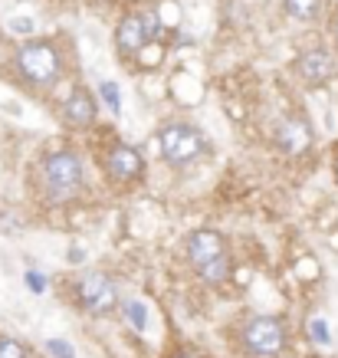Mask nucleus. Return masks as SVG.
Returning a JSON list of instances; mask_svg holds the SVG:
<instances>
[{"mask_svg":"<svg viewBox=\"0 0 338 358\" xmlns=\"http://www.w3.org/2000/svg\"><path fill=\"white\" fill-rule=\"evenodd\" d=\"M17 76L30 89H50L63 79V56L53 40H27L17 50Z\"/></svg>","mask_w":338,"mask_h":358,"instance_id":"1","label":"nucleus"},{"mask_svg":"<svg viewBox=\"0 0 338 358\" xmlns=\"http://www.w3.org/2000/svg\"><path fill=\"white\" fill-rule=\"evenodd\" d=\"M286 342H289V329H286L283 315H250L243 322L237 345L247 358H276L283 355Z\"/></svg>","mask_w":338,"mask_h":358,"instance_id":"2","label":"nucleus"},{"mask_svg":"<svg viewBox=\"0 0 338 358\" xmlns=\"http://www.w3.org/2000/svg\"><path fill=\"white\" fill-rule=\"evenodd\" d=\"M158 148L171 168H191L197 158L207 155V138L200 135V129L187 125V122H168L158 131Z\"/></svg>","mask_w":338,"mask_h":358,"instance_id":"3","label":"nucleus"},{"mask_svg":"<svg viewBox=\"0 0 338 358\" xmlns=\"http://www.w3.org/2000/svg\"><path fill=\"white\" fill-rule=\"evenodd\" d=\"M40 174H43V185L53 201H63V197H69L73 191H79V187H82V178H86L82 158H79L76 152H69V148H59V152L46 155L43 164H40Z\"/></svg>","mask_w":338,"mask_h":358,"instance_id":"4","label":"nucleus"},{"mask_svg":"<svg viewBox=\"0 0 338 358\" xmlns=\"http://www.w3.org/2000/svg\"><path fill=\"white\" fill-rule=\"evenodd\" d=\"M76 306L89 315H109L119 309V282L102 270H86L73 282Z\"/></svg>","mask_w":338,"mask_h":358,"instance_id":"5","label":"nucleus"},{"mask_svg":"<svg viewBox=\"0 0 338 358\" xmlns=\"http://www.w3.org/2000/svg\"><path fill=\"white\" fill-rule=\"evenodd\" d=\"M102 168L109 174V181L115 185H131L145 174V158L138 148H131L125 141H112L105 155H102Z\"/></svg>","mask_w":338,"mask_h":358,"instance_id":"6","label":"nucleus"},{"mask_svg":"<svg viewBox=\"0 0 338 358\" xmlns=\"http://www.w3.org/2000/svg\"><path fill=\"white\" fill-rule=\"evenodd\" d=\"M152 40H154V36H152V30H148L145 10L122 17L119 30H115V46H119V56H125V59H131V56H135V59H138V53H142Z\"/></svg>","mask_w":338,"mask_h":358,"instance_id":"7","label":"nucleus"},{"mask_svg":"<svg viewBox=\"0 0 338 358\" xmlns=\"http://www.w3.org/2000/svg\"><path fill=\"white\" fill-rule=\"evenodd\" d=\"M184 253H187V260H191V266L197 270V266H204V263L217 260V257L227 253V237L220 230H194L184 243Z\"/></svg>","mask_w":338,"mask_h":358,"instance_id":"8","label":"nucleus"},{"mask_svg":"<svg viewBox=\"0 0 338 358\" xmlns=\"http://www.w3.org/2000/svg\"><path fill=\"white\" fill-rule=\"evenodd\" d=\"M276 145L283 148L286 155H306L312 148V125H309L302 115H289V119L279 122V129H276Z\"/></svg>","mask_w":338,"mask_h":358,"instance_id":"9","label":"nucleus"},{"mask_svg":"<svg viewBox=\"0 0 338 358\" xmlns=\"http://www.w3.org/2000/svg\"><path fill=\"white\" fill-rule=\"evenodd\" d=\"M295 73L309 86L328 83V79L335 76V56L328 53V50H322V46H312V50H306V53L295 59Z\"/></svg>","mask_w":338,"mask_h":358,"instance_id":"10","label":"nucleus"},{"mask_svg":"<svg viewBox=\"0 0 338 358\" xmlns=\"http://www.w3.org/2000/svg\"><path fill=\"white\" fill-rule=\"evenodd\" d=\"M96 115H98V102L86 86H76L69 92V99L63 102V119L73 129H89L96 122Z\"/></svg>","mask_w":338,"mask_h":358,"instance_id":"11","label":"nucleus"},{"mask_svg":"<svg viewBox=\"0 0 338 358\" xmlns=\"http://www.w3.org/2000/svg\"><path fill=\"white\" fill-rule=\"evenodd\" d=\"M197 276H200V282H207V286H227L230 276H233V260L223 253V257H217V260L197 266Z\"/></svg>","mask_w":338,"mask_h":358,"instance_id":"12","label":"nucleus"},{"mask_svg":"<svg viewBox=\"0 0 338 358\" xmlns=\"http://www.w3.org/2000/svg\"><path fill=\"white\" fill-rule=\"evenodd\" d=\"M122 313H125V319H128V326L135 329V332H145V326H148V313H145V303H138V299H128V303L122 306Z\"/></svg>","mask_w":338,"mask_h":358,"instance_id":"13","label":"nucleus"},{"mask_svg":"<svg viewBox=\"0 0 338 358\" xmlns=\"http://www.w3.org/2000/svg\"><path fill=\"white\" fill-rule=\"evenodd\" d=\"M286 13L295 20H316L318 0H286Z\"/></svg>","mask_w":338,"mask_h":358,"instance_id":"14","label":"nucleus"},{"mask_svg":"<svg viewBox=\"0 0 338 358\" xmlns=\"http://www.w3.org/2000/svg\"><path fill=\"white\" fill-rule=\"evenodd\" d=\"M0 358H30L27 345L13 336H0Z\"/></svg>","mask_w":338,"mask_h":358,"instance_id":"15","label":"nucleus"},{"mask_svg":"<svg viewBox=\"0 0 338 358\" xmlns=\"http://www.w3.org/2000/svg\"><path fill=\"white\" fill-rule=\"evenodd\" d=\"M98 92H102V99H105V106L112 109V115H119V112H122L119 86H115V83H102V86H98Z\"/></svg>","mask_w":338,"mask_h":358,"instance_id":"16","label":"nucleus"},{"mask_svg":"<svg viewBox=\"0 0 338 358\" xmlns=\"http://www.w3.org/2000/svg\"><path fill=\"white\" fill-rule=\"evenodd\" d=\"M46 348H50V355H53V358H76L73 345H69V342H63V338H50V342H46Z\"/></svg>","mask_w":338,"mask_h":358,"instance_id":"17","label":"nucleus"},{"mask_svg":"<svg viewBox=\"0 0 338 358\" xmlns=\"http://www.w3.org/2000/svg\"><path fill=\"white\" fill-rule=\"evenodd\" d=\"M309 336H312V342L325 345L328 342V326L322 322V319H312V322H309Z\"/></svg>","mask_w":338,"mask_h":358,"instance_id":"18","label":"nucleus"},{"mask_svg":"<svg viewBox=\"0 0 338 358\" xmlns=\"http://www.w3.org/2000/svg\"><path fill=\"white\" fill-rule=\"evenodd\" d=\"M27 286H30V289H33V293H43V289H46V280H43V273H27Z\"/></svg>","mask_w":338,"mask_h":358,"instance_id":"19","label":"nucleus"},{"mask_svg":"<svg viewBox=\"0 0 338 358\" xmlns=\"http://www.w3.org/2000/svg\"><path fill=\"white\" fill-rule=\"evenodd\" d=\"M13 30H30V20H13Z\"/></svg>","mask_w":338,"mask_h":358,"instance_id":"20","label":"nucleus"},{"mask_svg":"<svg viewBox=\"0 0 338 358\" xmlns=\"http://www.w3.org/2000/svg\"><path fill=\"white\" fill-rule=\"evenodd\" d=\"M332 33H335V40H338V13L332 17Z\"/></svg>","mask_w":338,"mask_h":358,"instance_id":"21","label":"nucleus"},{"mask_svg":"<svg viewBox=\"0 0 338 358\" xmlns=\"http://www.w3.org/2000/svg\"><path fill=\"white\" fill-rule=\"evenodd\" d=\"M171 358H194V355H187V352H177V355H171Z\"/></svg>","mask_w":338,"mask_h":358,"instance_id":"22","label":"nucleus"},{"mask_svg":"<svg viewBox=\"0 0 338 358\" xmlns=\"http://www.w3.org/2000/svg\"><path fill=\"white\" fill-rule=\"evenodd\" d=\"M335 178H338V162H335Z\"/></svg>","mask_w":338,"mask_h":358,"instance_id":"23","label":"nucleus"}]
</instances>
